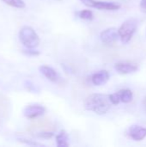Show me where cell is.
Returning a JSON list of instances; mask_svg holds the SVG:
<instances>
[{
    "label": "cell",
    "instance_id": "d6986e66",
    "mask_svg": "<svg viewBox=\"0 0 146 147\" xmlns=\"http://www.w3.org/2000/svg\"><path fill=\"white\" fill-rule=\"evenodd\" d=\"M140 9L143 12L146 13V0H141L140 2Z\"/></svg>",
    "mask_w": 146,
    "mask_h": 147
},
{
    "label": "cell",
    "instance_id": "52a82bcc",
    "mask_svg": "<svg viewBox=\"0 0 146 147\" xmlns=\"http://www.w3.org/2000/svg\"><path fill=\"white\" fill-rule=\"evenodd\" d=\"M46 112L45 107L40 104H31L23 109V115L28 119H35L41 116Z\"/></svg>",
    "mask_w": 146,
    "mask_h": 147
},
{
    "label": "cell",
    "instance_id": "ba28073f",
    "mask_svg": "<svg viewBox=\"0 0 146 147\" xmlns=\"http://www.w3.org/2000/svg\"><path fill=\"white\" fill-rule=\"evenodd\" d=\"M115 70L120 74H131L138 71L139 66L137 64L131 61H120L114 65Z\"/></svg>",
    "mask_w": 146,
    "mask_h": 147
},
{
    "label": "cell",
    "instance_id": "6da1fadb",
    "mask_svg": "<svg viewBox=\"0 0 146 147\" xmlns=\"http://www.w3.org/2000/svg\"><path fill=\"white\" fill-rule=\"evenodd\" d=\"M108 95L104 94H91L84 101V109L89 111H92L97 115H105L111 108Z\"/></svg>",
    "mask_w": 146,
    "mask_h": 147
},
{
    "label": "cell",
    "instance_id": "30bf717a",
    "mask_svg": "<svg viewBox=\"0 0 146 147\" xmlns=\"http://www.w3.org/2000/svg\"><path fill=\"white\" fill-rule=\"evenodd\" d=\"M110 78L109 72L106 70L99 71L96 73H94L91 77V82L93 84L96 86H101L105 84Z\"/></svg>",
    "mask_w": 146,
    "mask_h": 147
},
{
    "label": "cell",
    "instance_id": "8fae6325",
    "mask_svg": "<svg viewBox=\"0 0 146 147\" xmlns=\"http://www.w3.org/2000/svg\"><path fill=\"white\" fill-rule=\"evenodd\" d=\"M56 143L58 147L69 146V136L65 131L62 130L59 134L56 135Z\"/></svg>",
    "mask_w": 146,
    "mask_h": 147
},
{
    "label": "cell",
    "instance_id": "4fadbf2b",
    "mask_svg": "<svg viewBox=\"0 0 146 147\" xmlns=\"http://www.w3.org/2000/svg\"><path fill=\"white\" fill-rule=\"evenodd\" d=\"M77 14L78 17H80L81 19H83V20L90 21L94 18L93 12L89 9H83L81 11H78Z\"/></svg>",
    "mask_w": 146,
    "mask_h": 147
},
{
    "label": "cell",
    "instance_id": "e0dca14e",
    "mask_svg": "<svg viewBox=\"0 0 146 147\" xmlns=\"http://www.w3.org/2000/svg\"><path fill=\"white\" fill-rule=\"evenodd\" d=\"M23 53L28 56H38V55H40V52L33 50V48H28L27 50H23Z\"/></svg>",
    "mask_w": 146,
    "mask_h": 147
},
{
    "label": "cell",
    "instance_id": "2e32d148",
    "mask_svg": "<svg viewBox=\"0 0 146 147\" xmlns=\"http://www.w3.org/2000/svg\"><path fill=\"white\" fill-rule=\"evenodd\" d=\"M36 136L40 138V139L48 140V139H51L53 136V133H52V132H40V133H38L36 134Z\"/></svg>",
    "mask_w": 146,
    "mask_h": 147
},
{
    "label": "cell",
    "instance_id": "ffe728a7",
    "mask_svg": "<svg viewBox=\"0 0 146 147\" xmlns=\"http://www.w3.org/2000/svg\"><path fill=\"white\" fill-rule=\"evenodd\" d=\"M143 104H144V107H145V109L146 111V96L145 97L144 101H143Z\"/></svg>",
    "mask_w": 146,
    "mask_h": 147
},
{
    "label": "cell",
    "instance_id": "9c48e42d",
    "mask_svg": "<svg viewBox=\"0 0 146 147\" xmlns=\"http://www.w3.org/2000/svg\"><path fill=\"white\" fill-rule=\"evenodd\" d=\"M100 37H101V40L103 43H105L107 45H112L119 38L118 30L114 28H107L101 33Z\"/></svg>",
    "mask_w": 146,
    "mask_h": 147
},
{
    "label": "cell",
    "instance_id": "5b68a950",
    "mask_svg": "<svg viewBox=\"0 0 146 147\" xmlns=\"http://www.w3.org/2000/svg\"><path fill=\"white\" fill-rule=\"evenodd\" d=\"M126 134L135 141H141L146 137V128L139 125H132L126 130Z\"/></svg>",
    "mask_w": 146,
    "mask_h": 147
},
{
    "label": "cell",
    "instance_id": "5bb4252c",
    "mask_svg": "<svg viewBox=\"0 0 146 147\" xmlns=\"http://www.w3.org/2000/svg\"><path fill=\"white\" fill-rule=\"evenodd\" d=\"M6 4L18 9H23L25 7V3L22 0H2Z\"/></svg>",
    "mask_w": 146,
    "mask_h": 147
},
{
    "label": "cell",
    "instance_id": "8992f818",
    "mask_svg": "<svg viewBox=\"0 0 146 147\" xmlns=\"http://www.w3.org/2000/svg\"><path fill=\"white\" fill-rule=\"evenodd\" d=\"M39 69L41 74L44 75L49 81L57 84H61L63 83L62 78L52 67L48 66V65H41L40 66Z\"/></svg>",
    "mask_w": 146,
    "mask_h": 147
},
{
    "label": "cell",
    "instance_id": "7a4b0ae2",
    "mask_svg": "<svg viewBox=\"0 0 146 147\" xmlns=\"http://www.w3.org/2000/svg\"><path fill=\"white\" fill-rule=\"evenodd\" d=\"M20 41L27 48H34L40 44V37L31 27H23L19 32Z\"/></svg>",
    "mask_w": 146,
    "mask_h": 147
},
{
    "label": "cell",
    "instance_id": "7c38bea8",
    "mask_svg": "<svg viewBox=\"0 0 146 147\" xmlns=\"http://www.w3.org/2000/svg\"><path fill=\"white\" fill-rule=\"evenodd\" d=\"M118 94H119L120 101L121 102L128 103V102H131L133 101V94L132 90H129V89L121 90L118 91Z\"/></svg>",
    "mask_w": 146,
    "mask_h": 147
},
{
    "label": "cell",
    "instance_id": "277c9868",
    "mask_svg": "<svg viewBox=\"0 0 146 147\" xmlns=\"http://www.w3.org/2000/svg\"><path fill=\"white\" fill-rule=\"evenodd\" d=\"M85 5L92 8H96L98 9L105 10H116L120 8V4L114 2H102L95 0H81Z\"/></svg>",
    "mask_w": 146,
    "mask_h": 147
},
{
    "label": "cell",
    "instance_id": "3957f363",
    "mask_svg": "<svg viewBox=\"0 0 146 147\" xmlns=\"http://www.w3.org/2000/svg\"><path fill=\"white\" fill-rule=\"evenodd\" d=\"M138 28V21L134 18H130L125 21L118 29V34L124 44L128 43Z\"/></svg>",
    "mask_w": 146,
    "mask_h": 147
},
{
    "label": "cell",
    "instance_id": "9a60e30c",
    "mask_svg": "<svg viewBox=\"0 0 146 147\" xmlns=\"http://www.w3.org/2000/svg\"><path fill=\"white\" fill-rule=\"evenodd\" d=\"M108 97H109L110 102H111L112 104H114V105H117V104H119V103L120 102L118 92L109 95V96H108Z\"/></svg>",
    "mask_w": 146,
    "mask_h": 147
},
{
    "label": "cell",
    "instance_id": "ac0fdd59",
    "mask_svg": "<svg viewBox=\"0 0 146 147\" xmlns=\"http://www.w3.org/2000/svg\"><path fill=\"white\" fill-rule=\"evenodd\" d=\"M19 141L22 142V143H24V144H26V145H28V146H42V145L40 144V143L34 142V141H32V140H26V139H19Z\"/></svg>",
    "mask_w": 146,
    "mask_h": 147
}]
</instances>
